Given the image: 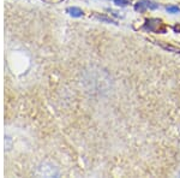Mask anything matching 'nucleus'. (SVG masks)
<instances>
[{
    "mask_svg": "<svg viewBox=\"0 0 180 178\" xmlns=\"http://www.w3.org/2000/svg\"><path fill=\"white\" fill-rule=\"evenodd\" d=\"M156 10L158 8V4L150 1V0H139L134 4V10L139 11V12H144L145 10Z\"/></svg>",
    "mask_w": 180,
    "mask_h": 178,
    "instance_id": "nucleus-1",
    "label": "nucleus"
},
{
    "mask_svg": "<svg viewBox=\"0 0 180 178\" xmlns=\"http://www.w3.org/2000/svg\"><path fill=\"white\" fill-rule=\"evenodd\" d=\"M154 21H153V18L151 19H148L145 24H144V29H147L149 31H157L156 27L157 25H160L161 24V21L160 19H155V23H153Z\"/></svg>",
    "mask_w": 180,
    "mask_h": 178,
    "instance_id": "nucleus-2",
    "label": "nucleus"
},
{
    "mask_svg": "<svg viewBox=\"0 0 180 178\" xmlns=\"http://www.w3.org/2000/svg\"><path fill=\"white\" fill-rule=\"evenodd\" d=\"M67 12H69V15L72 16V17H76V18H79V17H82L83 16V11L80 10L79 8H69L66 10Z\"/></svg>",
    "mask_w": 180,
    "mask_h": 178,
    "instance_id": "nucleus-3",
    "label": "nucleus"
},
{
    "mask_svg": "<svg viewBox=\"0 0 180 178\" xmlns=\"http://www.w3.org/2000/svg\"><path fill=\"white\" fill-rule=\"evenodd\" d=\"M157 45H158V46H161L162 48H164V49H167V51L175 52V53H180L179 48H175V47H172V46H169V45H162V43H160V42H157Z\"/></svg>",
    "mask_w": 180,
    "mask_h": 178,
    "instance_id": "nucleus-4",
    "label": "nucleus"
},
{
    "mask_svg": "<svg viewBox=\"0 0 180 178\" xmlns=\"http://www.w3.org/2000/svg\"><path fill=\"white\" fill-rule=\"evenodd\" d=\"M166 11L168 13H180V8L178 6H174V5H171V6H167L166 8Z\"/></svg>",
    "mask_w": 180,
    "mask_h": 178,
    "instance_id": "nucleus-5",
    "label": "nucleus"
},
{
    "mask_svg": "<svg viewBox=\"0 0 180 178\" xmlns=\"http://www.w3.org/2000/svg\"><path fill=\"white\" fill-rule=\"evenodd\" d=\"M113 3L117 5V6H120V8H125L130 4L129 0H113Z\"/></svg>",
    "mask_w": 180,
    "mask_h": 178,
    "instance_id": "nucleus-6",
    "label": "nucleus"
},
{
    "mask_svg": "<svg viewBox=\"0 0 180 178\" xmlns=\"http://www.w3.org/2000/svg\"><path fill=\"white\" fill-rule=\"evenodd\" d=\"M97 18H99L100 21H105V22H107V23H115L114 21H112V19H109V18H107V17H103V16H102V17H101V16H99Z\"/></svg>",
    "mask_w": 180,
    "mask_h": 178,
    "instance_id": "nucleus-7",
    "label": "nucleus"
}]
</instances>
